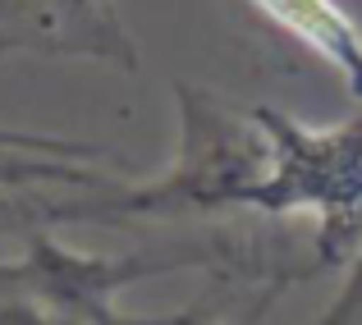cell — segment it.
<instances>
[{"mask_svg":"<svg viewBox=\"0 0 362 325\" xmlns=\"http://www.w3.org/2000/svg\"><path fill=\"white\" fill-rule=\"evenodd\" d=\"M179 147L160 175L129 184L115 179L97 193H33L0 197V225H110V220H184L247 211L257 184L271 170V138L252 106L197 83H175Z\"/></svg>","mask_w":362,"mask_h":325,"instance_id":"1","label":"cell"},{"mask_svg":"<svg viewBox=\"0 0 362 325\" xmlns=\"http://www.w3.org/2000/svg\"><path fill=\"white\" fill-rule=\"evenodd\" d=\"M252 114L271 138V170L247 211L317 225L308 275L354 266L362 252V110L335 129H312L275 106H252Z\"/></svg>","mask_w":362,"mask_h":325,"instance_id":"2","label":"cell"},{"mask_svg":"<svg viewBox=\"0 0 362 325\" xmlns=\"http://www.w3.org/2000/svg\"><path fill=\"white\" fill-rule=\"evenodd\" d=\"M239 243H188L160 252H83L64 247L46 229H23V252L0 256V280L23 289L55 317V325H92L115 307V298L138 280L193 271V266H243Z\"/></svg>","mask_w":362,"mask_h":325,"instance_id":"3","label":"cell"},{"mask_svg":"<svg viewBox=\"0 0 362 325\" xmlns=\"http://www.w3.org/2000/svg\"><path fill=\"white\" fill-rule=\"evenodd\" d=\"M0 55L97 60L124 73L142 64L115 0H0Z\"/></svg>","mask_w":362,"mask_h":325,"instance_id":"4","label":"cell"},{"mask_svg":"<svg viewBox=\"0 0 362 325\" xmlns=\"http://www.w3.org/2000/svg\"><path fill=\"white\" fill-rule=\"evenodd\" d=\"M124 170V156L106 142H78L55 133L9 129L0 124V197H33V193H97L110 188Z\"/></svg>","mask_w":362,"mask_h":325,"instance_id":"5","label":"cell"},{"mask_svg":"<svg viewBox=\"0 0 362 325\" xmlns=\"http://www.w3.org/2000/svg\"><path fill=\"white\" fill-rule=\"evenodd\" d=\"M266 23L308 46L317 60L344 78L349 97L362 101V28L344 14L339 0H247Z\"/></svg>","mask_w":362,"mask_h":325,"instance_id":"6","label":"cell"},{"mask_svg":"<svg viewBox=\"0 0 362 325\" xmlns=\"http://www.w3.org/2000/svg\"><path fill=\"white\" fill-rule=\"evenodd\" d=\"M317 325H362V252L354 256V266H349V280H344V289H339V298L321 312Z\"/></svg>","mask_w":362,"mask_h":325,"instance_id":"7","label":"cell"}]
</instances>
